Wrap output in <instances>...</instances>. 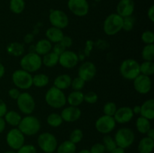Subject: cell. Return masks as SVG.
<instances>
[{
  "mask_svg": "<svg viewBox=\"0 0 154 153\" xmlns=\"http://www.w3.org/2000/svg\"><path fill=\"white\" fill-rule=\"evenodd\" d=\"M5 153H17V152L14 151V150L11 149V150H8V151H6Z\"/></svg>",
  "mask_w": 154,
  "mask_h": 153,
  "instance_id": "obj_57",
  "label": "cell"
},
{
  "mask_svg": "<svg viewBox=\"0 0 154 153\" xmlns=\"http://www.w3.org/2000/svg\"><path fill=\"white\" fill-rule=\"evenodd\" d=\"M135 24V18L133 16H126L123 18V29L126 32H130L133 29Z\"/></svg>",
  "mask_w": 154,
  "mask_h": 153,
  "instance_id": "obj_39",
  "label": "cell"
},
{
  "mask_svg": "<svg viewBox=\"0 0 154 153\" xmlns=\"http://www.w3.org/2000/svg\"><path fill=\"white\" fill-rule=\"evenodd\" d=\"M97 72L96 64L90 61L83 62L78 68V76L85 82H89L95 77Z\"/></svg>",
  "mask_w": 154,
  "mask_h": 153,
  "instance_id": "obj_16",
  "label": "cell"
},
{
  "mask_svg": "<svg viewBox=\"0 0 154 153\" xmlns=\"http://www.w3.org/2000/svg\"><path fill=\"white\" fill-rule=\"evenodd\" d=\"M85 81L78 76L72 80L71 87L72 88L73 91H82L84 87L85 86Z\"/></svg>",
  "mask_w": 154,
  "mask_h": 153,
  "instance_id": "obj_40",
  "label": "cell"
},
{
  "mask_svg": "<svg viewBox=\"0 0 154 153\" xmlns=\"http://www.w3.org/2000/svg\"><path fill=\"white\" fill-rule=\"evenodd\" d=\"M135 128L140 134H146L147 132L151 128V123L149 119L140 116L135 122Z\"/></svg>",
  "mask_w": 154,
  "mask_h": 153,
  "instance_id": "obj_29",
  "label": "cell"
},
{
  "mask_svg": "<svg viewBox=\"0 0 154 153\" xmlns=\"http://www.w3.org/2000/svg\"><path fill=\"white\" fill-rule=\"evenodd\" d=\"M5 74V68L2 63L0 62V79L4 76Z\"/></svg>",
  "mask_w": 154,
  "mask_h": 153,
  "instance_id": "obj_54",
  "label": "cell"
},
{
  "mask_svg": "<svg viewBox=\"0 0 154 153\" xmlns=\"http://www.w3.org/2000/svg\"><path fill=\"white\" fill-rule=\"evenodd\" d=\"M3 118L6 124H8L14 128H17L18 124L22 119L20 114L15 110H8Z\"/></svg>",
  "mask_w": 154,
  "mask_h": 153,
  "instance_id": "obj_25",
  "label": "cell"
},
{
  "mask_svg": "<svg viewBox=\"0 0 154 153\" xmlns=\"http://www.w3.org/2000/svg\"><path fill=\"white\" fill-rule=\"evenodd\" d=\"M63 120L60 114L57 112H52L47 117V123L52 128H58L63 124Z\"/></svg>",
  "mask_w": 154,
  "mask_h": 153,
  "instance_id": "obj_32",
  "label": "cell"
},
{
  "mask_svg": "<svg viewBox=\"0 0 154 153\" xmlns=\"http://www.w3.org/2000/svg\"><path fill=\"white\" fill-rule=\"evenodd\" d=\"M12 82L16 88L27 90L32 86V75L23 69L14 70L11 76Z\"/></svg>",
  "mask_w": 154,
  "mask_h": 153,
  "instance_id": "obj_8",
  "label": "cell"
},
{
  "mask_svg": "<svg viewBox=\"0 0 154 153\" xmlns=\"http://www.w3.org/2000/svg\"><path fill=\"white\" fill-rule=\"evenodd\" d=\"M84 138V133L80 128H75L72 130L69 134V140L75 144H78L81 142Z\"/></svg>",
  "mask_w": 154,
  "mask_h": 153,
  "instance_id": "obj_37",
  "label": "cell"
},
{
  "mask_svg": "<svg viewBox=\"0 0 154 153\" xmlns=\"http://www.w3.org/2000/svg\"><path fill=\"white\" fill-rule=\"evenodd\" d=\"M141 116L147 118L150 121L154 118V100L153 98H150L146 100L141 105Z\"/></svg>",
  "mask_w": 154,
  "mask_h": 153,
  "instance_id": "obj_20",
  "label": "cell"
},
{
  "mask_svg": "<svg viewBox=\"0 0 154 153\" xmlns=\"http://www.w3.org/2000/svg\"><path fill=\"white\" fill-rule=\"evenodd\" d=\"M76 144L67 140L59 144L56 152L57 153H76Z\"/></svg>",
  "mask_w": 154,
  "mask_h": 153,
  "instance_id": "obj_30",
  "label": "cell"
},
{
  "mask_svg": "<svg viewBox=\"0 0 154 153\" xmlns=\"http://www.w3.org/2000/svg\"><path fill=\"white\" fill-rule=\"evenodd\" d=\"M26 3L24 0H11L9 8L11 11L16 14H20L25 9Z\"/></svg>",
  "mask_w": 154,
  "mask_h": 153,
  "instance_id": "obj_34",
  "label": "cell"
},
{
  "mask_svg": "<svg viewBox=\"0 0 154 153\" xmlns=\"http://www.w3.org/2000/svg\"><path fill=\"white\" fill-rule=\"evenodd\" d=\"M99 100V96L95 92L90 91L84 94V101L90 104H94Z\"/></svg>",
  "mask_w": 154,
  "mask_h": 153,
  "instance_id": "obj_41",
  "label": "cell"
},
{
  "mask_svg": "<svg viewBox=\"0 0 154 153\" xmlns=\"http://www.w3.org/2000/svg\"><path fill=\"white\" fill-rule=\"evenodd\" d=\"M123 18L117 14L113 13L108 15L103 22V31L107 35L113 36L117 34L123 30Z\"/></svg>",
  "mask_w": 154,
  "mask_h": 153,
  "instance_id": "obj_4",
  "label": "cell"
},
{
  "mask_svg": "<svg viewBox=\"0 0 154 153\" xmlns=\"http://www.w3.org/2000/svg\"><path fill=\"white\" fill-rule=\"evenodd\" d=\"M66 50V48H65L60 43L55 44L54 46H53V48H52L53 52H54V53L57 54V55H58L59 56H60L61 55V54Z\"/></svg>",
  "mask_w": 154,
  "mask_h": 153,
  "instance_id": "obj_47",
  "label": "cell"
},
{
  "mask_svg": "<svg viewBox=\"0 0 154 153\" xmlns=\"http://www.w3.org/2000/svg\"><path fill=\"white\" fill-rule=\"evenodd\" d=\"M134 113L132 112V109L130 106H124L117 108L115 114L114 115V118L116 122L119 124H125L128 123L133 118Z\"/></svg>",
  "mask_w": 154,
  "mask_h": 153,
  "instance_id": "obj_17",
  "label": "cell"
},
{
  "mask_svg": "<svg viewBox=\"0 0 154 153\" xmlns=\"http://www.w3.org/2000/svg\"><path fill=\"white\" fill-rule=\"evenodd\" d=\"M45 35H46V38L49 41H51V43L57 44L61 41L65 34L63 33V30L60 29V28L51 26L47 29L46 32H45Z\"/></svg>",
  "mask_w": 154,
  "mask_h": 153,
  "instance_id": "obj_21",
  "label": "cell"
},
{
  "mask_svg": "<svg viewBox=\"0 0 154 153\" xmlns=\"http://www.w3.org/2000/svg\"><path fill=\"white\" fill-rule=\"evenodd\" d=\"M114 139L117 146L126 149L134 143L135 135L132 129L123 127L117 130L114 134Z\"/></svg>",
  "mask_w": 154,
  "mask_h": 153,
  "instance_id": "obj_6",
  "label": "cell"
},
{
  "mask_svg": "<svg viewBox=\"0 0 154 153\" xmlns=\"http://www.w3.org/2000/svg\"><path fill=\"white\" fill-rule=\"evenodd\" d=\"M60 115H61L63 122H75L81 118L82 112L78 106H69L65 107L62 110Z\"/></svg>",
  "mask_w": 154,
  "mask_h": 153,
  "instance_id": "obj_18",
  "label": "cell"
},
{
  "mask_svg": "<svg viewBox=\"0 0 154 153\" xmlns=\"http://www.w3.org/2000/svg\"><path fill=\"white\" fill-rule=\"evenodd\" d=\"M16 152L17 153H37V149L32 144H24Z\"/></svg>",
  "mask_w": 154,
  "mask_h": 153,
  "instance_id": "obj_43",
  "label": "cell"
},
{
  "mask_svg": "<svg viewBox=\"0 0 154 153\" xmlns=\"http://www.w3.org/2000/svg\"><path fill=\"white\" fill-rule=\"evenodd\" d=\"M78 153H90V150L87 149V148H84V149H81V151L78 152Z\"/></svg>",
  "mask_w": 154,
  "mask_h": 153,
  "instance_id": "obj_56",
  "label": "cell"
},
{
  "mask_svg": "<svg viewBox=\"0 0 154 153\" xmlns=\"http://www.w3.org/2000/svg\"><path fill=\"white\" fill-rule=\"evenodd\" d=\"M120 73L124 79L133 80L140 74V63L134 58H126L120 64Z\"/></svg>",
  "mask_w": 154,
  "mask_h": 153,
  "instance_id": "obj_5",
  "label": "cell"
},
{
  "mask_svg": "<svg viewBox=\"0 0 154 153\" xmlns=\"http://www.w3.org/2000/svg\"><path fill=\"white\" fill-rule=\"evenodd\" d=\"M140 74L151 76L154 74V62L152 61H144L140 64Z\"/></svg>",
  "mask_w": 154,
  "mask_h": 153,
  "instance_id": "obj_33",
  "label": "cell"
},
{
  "mask_svg": "<svg viewBox=\"0 0 154 153\" xmlns=\"http://www.w3.org/2000/svg\"><path fill=\"white\" fill-rule=\"evenodd\" d=\"M17 105L22 113L25 115H30L35 109V100L30 93L27 92H21L17 99Z\"/></svg>",
  "mask_w": 154,
  "mask_h": 153,
  "instance_id": "obj_9",
  "label": "cell"
},
{
  "mask_svg": "<svg viewBox=\"0 0 154 153\" xmlns=\"http://www.w3.org/2000/svg\"><path fill=\"white\" fill-rule=\"evenodd\" d=\"M8 111V106L5 102L0 98V117H4Z\"/></svg>",
  "mask_w": 154,
  "mask_h": 153,
  "instance_id": "obj_48",
  "label": "cell"
},
{
  "mask_svg": "<svg viewBox=\"0 0 154 153\" xmlns=\"http://www.w3.org/2000/svg\"><path fill=\"white\" fill-rule=\"evenodd\" d=\"M34 34H33L32 33H27V34L24 36V43L26 44H30L33 41V40H34Z\"/></svg>",
  "mask_w": 154,
  "mask_h": 153,
  "instance_id": "obj_49",
  "label": "cell"
},
{
  "mask_svg": "<svg viewBox=\"0 0 154 153\" xmlns=\"http://www.w3.org/2000/svg\"><path fill=\"white\" fill-rule=\"evenodd\" d=\"M135 10L133 0H120L117 5V14L123 18L132 16Z\"/></svg>",
  "mask_w": 154,
  "mask_h": 153,
  "instance_id": "obj_19",
  "label": "cell"
},
{
  "mask_svg": "<svg viewBox=\"0 0 154 153\" xmlns=\"http://www.w3.org/2000/svg\"><path fill=\"white\" fill-rule=\"evenodd\" d=\"M8 93V96L11 98L14 99V100H17L20 96V94L21 92L19 88L15 87V88H11V89H9Z\"/></svg>",
  "mask_w": 154,
  "mask_h": 153,
  "instance_id": "obj_46",
  "label": "cell"
},
{
  "mask_svg": "<svg viewBox=\"0 0 154 153\" xmlns=\"http://www.w3.org/2000/svg\"><path fill=\"white\" fill-rule=\"evenodd\" d=\"M50 82V78L45 74H36L32 76V86L37 88H43L48 86Z\"/></svg>",
  "mask_w": 154,
  "mask_h": 153,
  "instance_id": "obj_31",
  "label": "cell"
},
{
  "mask_svg": "<svg viewBox=\"0 0 154 153\" xmlns=\"http://www.w3.org/2000/svg\"><path fill=\"white\" fill-rule=\"evenodd\" d=\"M45 99L47 104L54 109H61L64 107L67 103L64 92L54 86L46 92Z\"/></svg>",
  "mask_w": 154,
  "mask_h": 153,
  "instance_id": "obj_2",
  "label": "cell"
},
{
  "mask_svg": "<svg viewBox=\"0 0 154 153\" xmlns=\"http://www.w3.org/2000/svg\"><path fill=\"white\" fill-rule=\"evenodd\" d=\"M141 56L144 61L154 60V44H145L141 51Z\"/></svg>",
  "mask_w": 154,
  "mask_h": 153,
  "instance_id": "obj_35",
  "label": "cell"
},
{
  "mask_svg": "<svg viewBox=\"0 0 154 153\" xmlns=\"http://www.w3.org/2000/svg\"><path fill=\"white\" fill-rule=\"evenodd\" d=\"M39 148L45 153H54L58 146V140L54 134L50 132H43L37 138Z\"/></svg>",
  "mask_w": 154,
  "mask_h": 153,
  "instance_id": "obj_7",
  "label": "cell"
},
{
  "mask_svg": "<svg viewBox=\"0 0 154 153\" xmlns=\"http://www.w3.org/2000/svg\"><path fill=\"white\" fill-rule=\"evenodd\" d=\"M90 152V153H105L106 150L103 144L101 142H96L92 146Z\"/></svg>",
  "mask_w": 154,
  "mask_h": 153,
  "instance_id": "obj_44",
  "label": "cell"
},
{
  "mask_svg": "<svg viewBox=\"0 0 154 153\" xmlns=\"http://www.w3.org/2000/svg\"><path fill=\"white\" fill-rule=\"evenodd\" d=\"M79 62V56L75 52L66 50L59 56V64L66 69L74 68Z\"/></svg>",
  "mask_w": 154,
  "mask_h": 153,
  "instance_id": "obj_13",
  "label": "cell"
},
{
  "mask_svg": "<svg viewBox=\"0 0 154 153\" xmlns=\"http://www.w3.org/2000/svg\"><path fill=\"white\" fill-rule=\"evenodd\" d=\"M102 141H103L102 144H103L104 146H105V150H106V152H111L113 149H114V148L117 146L114 137H112V136L109 134H105V136H104Z\"/></svg>",
  "mask_w": 154,
  "mask_h": 153,
  "instance_id": "obj_36",
  "label": "cell"
},
{
  "mask_svg": "<svg viewBox=\"0 0 154 153\" xmlns=\"http://www.w3.org/2000/svg\"><path fill=\"white\" fill-rule=\"evenodd\" d=\"M42 65L47 68H54L59 64V56L51 51L42 57Z\"/></svg>",
  "mask_w": 154,
  "mask_h": 153,
  "instance_id": "obj_28",
  "label": "cell"
},
{
  "mask_svg": "<svg viewBox=\"0 0 154 153\" xmlns=\"http://www.w3.org/2000/svg\"><path fill=\"white\" fill-rule=\"evenodd\" d=\"M132 109L134 115H140V112H141V105H135Z\"/></svg>",
  "mask_w": 154,
  "mask_h": 153,
  "instance_id": "obj_52",
  "label": "cell"
},
{
  "mask_svg": "<svg viewBox=\"0 0 154 153\" xmlns=\"http://www.w3.org/2000/svg\"><path fill=\"white\" fill-rule=\"evenodd\" d=\"M49 21L51 26L64 29L69 26V18L64 11L61 10H51L49 14Z\"/></svg>",
  "mask_w": 154,
  "mask_h": 153,
  "instance_id": "obj_12",
  "label": "cell"
},
{
  "mask_svg": "<svg viewBox=\"0 0 154 153\" xmlns=\"http://www.w3.org/2000/svg\"><path fill=\"white\" fill-rule=\"evenodd\" d=\"M141 40L145 44H153L154 43V33L150 30L144 31L141 34Z\"/></svg>",
  "mask_w": 154,
  "mask_h": 153,
  "instance_id": "obj_42",
  "label": "cell"
},
{
  "mask_svg": "<svg viewBox=\"0 0 154 153\" xmlns=\"http://www.w3.org/2000/svg\"><path fill=\"white\" fill-rule=\"evenodd\" d=\"M146 135H147V136H148V137L154 140V129L151 128H150V130L147 132Z\"/></svg>",
  "mask_w": 154,
  "mask_h": 153,
  "instance_id": "obj_55",
  "label": "cell"
},
{
  "mask_svg": "<svg viewBox=\"0 0 154 153\" xmlns=\"http://www.w3.org/2000/svg\"><path fill=\"white\" fill-rule=\"evenodd\" d=\"M6 142L11 149L17 151L25 144V135L17 128H14L6 134Z\"/></svg>",
  "mask_w": 154,
  "mask_h": 153,
  "instance_id": "obj_10",
  "label": "cell"
},
{
  "mask_svg": "<svg viewBox=\"0 0 154 153\" xmlns=\"http://www.w3.org/2000/svg\"><path fill=\"white\" fill-rule=\"evenodd\" d=\"M133 87L135 91L141 94H148L152 88V80L150 76L140 74L133 80Z\"/></svg>",
  "mask_w": 154,
  "mask_h": 153,
  "instance_id": "obj_14",
  "label": "cell"
},
{
  "mask_svg": "<svg viewBox=\"0 0 154 153\" xmlns=\"http://www.w3.org/2000/svg\"><path fill=\"white\" fill-rule=\"evenodd\" d=\"M117 122L114 116L103 115L99 117L95 123V127L99 133L102 134H108L115 129Z\"/></svg>",
  "mask_w": 154,
  "mask_h": 153,
  "instance_id": "obj_11",
  "label": "cell"
},
{
  "mask_svg": "<svg viewBox=\"0 0 154 153\" xmlns=\"http://www.w3.org/2000/svg\"><path fill=\"white\" fill-rule=\"evenodd\" d=\"M60 43L66 49H67V48L71 47V46H72V44H73V40H72V38L69 37V36L64 35Z\"/></svg>",
  "mask_w": 154,
  "mask_h": 153,
  "instance_id": "obj_45",
  "label": "cell"
},
{
  "mask_svg": "<svg viewBox=\"0 0 154 153\" xmlns=\"http://www.w3.org/2000/svg\"><path fill=\"white\" fill-rule=\"evenodd\" d=\"M153 148L154 140L147 136L141 138L138 144V151L139 153H152Z\"/></svg>",
  "mask_w": 154,
  "mask_h": 153,
  "instance_id": "obj_24",
  "label": "cell"
},
{
  "mask_svg": "<svg viewBox=\"0 0 154 153\" xmlns=\"http://www.w3.org/2000/svg\"><path fill=\"white\" fill-rule=\"evenodd\" d=\"M117 106L114 102L109 101L105 104L103 106V113L104 115L110 116H114L116 111L117 110Z\"/></svg>",
  "mask_w": 154,
  "mask_h": 153,
  "instance_id": "obj_38",
  "label": "cell"
},
{
  "mask_svg": "<svg viewBox=\"0 0 154 153\" xmlns=\"http://www.w3.org/2000/svg\"><path fill=\"white\" fill-rule=\"evenodd\" d=\"M6 50L9 55L12 56H21L25 52V48L23 44L19 42H12L10 43L6 47Z\"/></svg>",
  "mask_w": 154,
  "mask_h": 153,
  "instance_id": "obj_27",
  "label": "cell"
},
{
  "mask_svg": "<svg viewBox=\"0 0 154 153\" xmlns=\"http://www.w3.org/2000/svg\"><path fill=\"white\" fill-rule=\"evenodd\" d=\"M41 128H42V124H41L39 118L32 114L23 117L20 122L17 126V128L25 136H29L37 134L40 131Z\"/></svg>",
  "mask_w": 154,
  "mask_h": 153,
  "instance_id": "obj_1",
  "label": "cell"
},
{
  "mask_svg": "<svg viewBox=\"0 0 154 153\" xmlns=\"http://www.w3.org/2000/svg\"><path fill=\"white\" fill-rule=\"evenodd\" d=\"M52 48L53 44L47 38H43L38 40L37 43L35 44V52L41 56H43L45 54L52 51Z\"/></svg>",
  "mask_w": 154,
  "mask_h": 153,
  "instance_id": "obj_23",
  "label": "cell"
},
{
  "mask_svg": "<svg viewBox=\"0 0 154 153\" xmlns=\"http://www.w3.org/2000/svg\"><path fill=\"white\" fill-rule=\"evenodd\" d=\"M72 80L70 75L67 74L58 75L57 76H56L54 80V86L64 91V90L68 89L71 86Z\"/></svg>",
  "mask_w": 154,
  "mask_h": 153,
  "instance_id": "obj_22",
  "label": "cell"
},
{
  "mask_svg": "<svg viewBox=\"0 0 154 153\" xmlns=\"http://www.w3.org/2000/svg\"><path fill=\"white\" fill-rule=\"evenodd\" d=\"M20 65L23 70L29 73H34L42 67V56L36 52H28L20 58Z\"/></svg>",
  "mask_w": 154,
  "mask_h": 153,
  "instance_id": "obj_3",
  "label": "cell"
},
{
  "mask_svg": "<svg viewBox=\"0 0 154 153\" xmlns=\"http://www.w3.org/2000/svg\"><path fill=\"white\" fill-rule=\"evenodd\" d=\"M6 128V122L3 117H0V134L2 133Z\"/></svg>",
  "mask_w": 154,
  "mask_h": 153,
  "instance_id": "obj_51",
  "label": "cell"
},
{
  "mask_svg": "<svg viewBox=\"0 0 154 153\" xmlns=\"http://www.w3.org/2000/svg\"><path fill=\"white\" fill-rule=\"evenodd\" d=\"M147 17L152 22H154V6L151 5L149 8L147 10Z\"/></svg>",
  "mask_w": 154,
  "mask_h": 153,
  "instance_id": "obj_50",
  "label": "cell"
},
{
  "mask_svg": "<svg viewBox=\"0 0 154 153\" xmlns=\"http://www.w3.org/2000/svg\"><path fill=\"white\" fill-rule=\"evenodd\" d=\"M84 93L82 91H72L66 97V101L69 106H79L84 101Z\"/></svg>",
  "mask_w": 154,
  "mask_h": 153,
  "instance_id": "obj_26",
  "label": "cell"
},
{
  "mask_svg": "<svg viewBox=\"0 0 154 153\" xmlns=\"http://www.w3.org/2000/svg\"><path fill=\"white\" fill-rule=\"evenodd\" d=\"M67 5L69 10L77 16H86L90 9L87 0H69Z\"/></svg>",
  "mask_w": 154,
  "mask_h": 153,
  "instance_id": "obj_15",
  "label": "cell"
},
{
  "mask_svg": "<svg viewBox=\"0 0 154 153\" xmlns=\"http://www.w3.org/2000/svg\"><path fill=\"white\" fill-rule=\"evenodd\" d=\"M109 153H126V152H125L124 148L117 146L114 149H113L112 151L110 152Z\"/></svg>",
  "mask_w": 154,
  "mask_h": 153,
  "instance_id": "obj_53",
  "label": "cell"
}]
</instances>
